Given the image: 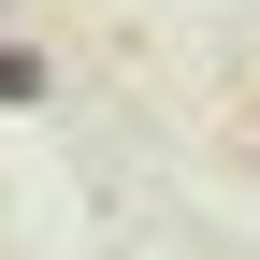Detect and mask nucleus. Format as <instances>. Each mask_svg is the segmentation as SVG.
<instances>
[{
  "label": "nucleus",
  "mask_w": 260,
  "mask_h": 260,
  "mask_svg": "<svg viewBox=\"0 0 260 260\" xmlns=\"http://www.w3.org/2000/svg\"><path fill=\"white\" fill-rule=\"evenodd\" d=\"M44 87H58V73H44V44H0V116H29Z\"/></svg>",
  "instance_id": "1"
},
{
  "label": "nucleus",
  "mask_w": 260,
  "mask_h": 260,
  "mask_svg": "<svg viewBox=\"0 0 260 260\" xmlns=\"http://www.w3.org/2000/svg\"><path fill=\"white\" fill-rule=\"evenodd\" d=\"M0 15H15V0H0Z\"/></svg>",
  "instance_id": "2"
}]
</instances>
